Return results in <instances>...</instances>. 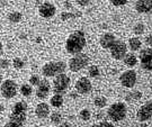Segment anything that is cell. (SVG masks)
Instances as JSON below:
<instances>
[{
	"instance_id": "cell-31",
	"label": "cell",
	"mask_w": 152,
	"mask_h": 127,
	"mask_svg": "<svg viewBox=\"0 0 152 127\" xmlns=\"http://www.w3.org/2000/svg\"><path fill=\"white\" fill-rule=\"evenodd\" d=\"M73 18H77L76 17V14H73V12H62L61 14V19L62 20H69V19H73Z\"/></svg>"
},
{
	"instance_id": "cell-39",
	"label": "cell",
	"mask_w": 152,
	"mask_h": 127,
	"mask_svg": "<svg viewBox=\"0 0 152 127\" xmlns=\"http://www.w3.org/2000/svg\"><path fill=\"white\" fill-rule=\"evenodd\" d=\"M5 127H20V126H18L17 124H15V123H12V122H8L5 125Z\"/></svg>"
},
{
	"instance_id": "cell-26",
	"label": "cell",
	"mask_w": 152,
	"mask_h": 127,
	"mask_svg": "<svg viewBox=\"0 0 152 127\" xmlns=\"http://www.w3.org/2000/svg\"><path fill=\"white\" fill-rule=\"evenodd\" d=\"M50 119H51L52 124H54V125H59V124H61V122H62V115H61L60 112L55 111V112H52V114H51Z\"/></svg>"
},
{
	"instance_id": "cell-41",
	"label": "cell",
	"mask_w": 152,
	"mask_h": 127,
	"mask_svg": "<svg viewBox=\"0 0 152 127\" xmlns=\"http://www.w3.org/2000/svg\"><path fill=\"white\" fill-rule=\"evenodd\" d=\"M64 6H65V8H72V5H71L70 2H68V1L64 2Z\"/></svg>"
},
{
	"instance_id": "cell-7",
	"label": "cell",
	"mask_w": 152,
	"mask_h": 127,
	"mask_svg": "<svg viewBox=\"0 0 152 127\" xmlns=\"http://www.w3.org/2000/svg\"><path fill=\"white\" fill-rule=\"evenodd\" d=\"M110 55L115 60H123L124 56L127 53V49H126V44L124 42H122L120 39H116L114 44L110 46Z\"/></svg>"
},
{
	"instance_id": "cell-46",
	"label": "cell",
	"mask_w": 152,
	"mask_h": 127,
	"mask_svg": "<svg viewBox=\"0 0 152 127\" xmlns=\"http://www.w3.org/2000/svg\"><path fill=\"white\" fill-rule=\"evenodd\" d=\"M140 127H149L147 125V124H141V125H140Z\"/></svg>"
},
{
	"instance_id": "cell-17",
	"label": "cell",
	"mask_w": 152,
	"mask_h": 127,
	"mask_svg": "<svg viewBox=\"0 0 152 127\" xmlns=\"http://www.w3.org/2000/svg\"><path fill=\"white\" fill-rule=\"evenodd\" d=\"M139 57H140V61H141V63L152 60V49H150V47L142 49V50L140 51Z\"/></svg>"
},
{
	"instance_id": "cell-34",
	"label": "cell",
	"mask_w": 152,
	"mask_h": 127,
	"mask_svg": "<svg viewBox=\"0 0 152 127\" xmlns=\"http://www.w3.org/2000/svg\"><path fill=\"white\" fill-rule=\"evenodd\" d=\"M141 66H142V69H144V70H147V71H152V60L141 63Z\"/></svg>"
},
{
	"instance_id": "cell-45",
	"label": "cell",
	"mask_w": 152,
	"mask_h": 127,
	"mask_svg": "<svg viewBox=\"0 0 152 127\" xmlns=\"http://www.w3.org/2000/svg\"><path fill=\"white\" fill-rule=\"evenodd\" d=\"M70 97L71 98H77V94H70Z\"/></svg>"
},
{
	"instance_id": "cell-38",
	"label": "cell",
	"mask_w": 152,
	"mask_h": 127,
	"mask_svg": "<svg viewBox=\"0 0 152 127\" xmlns=\"http://www.w3.org/2000/svg\"><path fill=\"white\" fill-rule=\"evenodd\" d=\"M145 43H147L149 46H152V34H150L149 36H147V38H145Z\"/></svg>"
},
{
	"instance_id": "cell-1",
	"label": "cell",
	"mask_w": 152,
	"mask_h": 127,
	"mask_svg": "<svg viewBox=\"0 0 152 127\" xmlns=\"http://www.w3.org/2000/svg\"><path fill=\"white\" fill-rule=\"evenodd\" d=\"M86 46V35L82 30H76L68 37L65 42V50L70 54H78Z\"/></svg>"
},
{
	"instance_id": "cell-22",
	"label": "cell",
	"mask_w": 152,
	"mask_h": 127,
	"mask_svg": "<svg viewBox=\"0 0 152 127\" xmlns=\"http://www.w3.org/2000/svg\"><path fill=\"white\" fill-rule=\"evenodd\" d=\"M14 112H22V111H27V104L25 101H18L12 107Z\"/></svg>"
},
{
	"instance_id": "cell-21",
	"label": "cell",
	"mask_w": 152,
	"mask_h": 127,
	"mask_svg": "<svg viewBox=\"0 0 152 127\" xmlns=\"http://www.w3.org/2000/svg\"><path fill=\"white\" fill-rule=\"evenodd\" d=\"M19 91H20V94H22L24 97H29V96H32V94H33V88L31 84L24 83V84L20 86Z\"/></svg>"
},
{
	"instance_id": "cell-42",
	"label": "cell",
	"mask_w": 152,
	"mask_h": 127,
	"mask_svg": "<svg viewBox=\"0 0 152 127\" xmlns=\"http://www.w3.org/2000/svg\"><path fill=\"white\" fill-rule=\"evenodd\" d=\"M2 53H4V46H2V43L0 42V56L2 55Z\"/></svg>"
},
{
	"instance_id": "cell-11",
	"label": "cell",
	"mask_w": 152,
	"mask_h": 127,
	"mask_svg": "<svg viewBox=\"0 0 152 127\" xmlns=\"http://www.w3.org/2000/svg\"><path fill=\"white\" fill-rule=\"evenodd\" d=\"M55 11L56 8L51 2H44L38 7V14L43 18H52L55 15Z\"/></svg>"
},
{
	"instance_id": "cell-29",
	"label": "cell",
	"mask_w": 152,
	"mask_h": 127,
	"mask_svg": "<svg viewBox=\"0 0 152 127\" xmlns=\"http://www.w3.org/2000/svg\"><path fill=\"white\" fill-rule=\"evenodd\" d=\"M90 117H91V112H90V110L87 109V108H85V109H82V110L80 111V118H81L82 120L87 122V120L90 119Z\"/></svg>"
},
{
	"instance_id": "cell-16",
	"label": "cell",
	"mask_w": 152,
	"mask_h": 127,
	"mask_svg": "<svg viewBox=\"0 0 152 127\" xmlns=\"http://www.w3.org/2000/svg\"><path fill=\"white\" fill-rule=\"evenodd\" d=\"M26 119H27V111H22V112H14L12 111L9 122L15 123L18 126H22L23 124H25Z\"/></svg>"
},
{
	"instance_id": "cell-30",
	"label": "cell",
	"mask_w": 152,
	"mask_h": 127,
	"mask_svg": "<svg viewBox=\"0 0 152 127\" xmlns=\"http://www.w3.org/2000/svg\"><path fill=\"white\" fill-rule=\"evenodd\" d=\"M12 65H14V67L17 69V70H20V69L24 67L25 63H24V61H23L20 57H15L14 61H12Z\"/></svg>"
},
{
	"instance_id": "cell-3",
	"label": "cell",
	"mask_w": 152,
	"mask_h": 127,
	"mask_svg": "<svg viewBox=\"0 0 152 127\" xmlns=\"http://www.w3.org/2000/svg\"><path fill=\"white\" fill-rule=\"evenodd\" d=\"M109 119L113 122H121L126 117V106L124 102H115L107 110Z\"/></svg>"
},
{
	"instance_id": "cell-35",
	"label": "cell",
	"mask_w": 152,
	"mask_h": 127,
	"mask_svg": "<svg viewBox=\"0 0 152 127\" xmlns=\"http://www.w3.org/2000/svg\"><path fill=\"white\" fill-rule=\"evenodd\" d=\"M90 127H115L112 123L108 122H102V123H98V124H94L92 126Z\"/></svg>"
},
{
	"instance_id": "cell-33",
	"label": "cell",
	"mask_w": 152,
	"mask_h": 127,
	"mask_svg": "<svg viewBox=\"0 0 152 127\" xmlns=\"http://www.w3.org/2000/svg\"><path fill=\"white\" fill-rule=\"evenodd\" d=\"M109 2L112 4V5H114V6H124V5H126L127 4V1L129 0H108Z\"/></svg>"
},
{
	"instance_id": "cell-12",
	"label": "cell",
	"mask_w": 152,
	"mask_h": 127,
	"mask_svg": "<svg viewBox=\"0 0 152 127\" xmlns=\"http://www.w3.org/2000/svg\"><path fill=\"white\" fill-rule=\"evenodd\" d=\"M51 91V86L48 80H41L36 88V97L38 99H45Z\"/></svg>"
},
{
	"instance_id": "cell-37",
	"label": "cell",
	"mask_w": 152,
	"mask_h": 127,
	"mask_svg": "<svg viewBox=\"0 0 152 127\" xmlns=\"http://www.w3.org/2000/svg\"><path fill=\"white\" fill-rule=\"evenodd\" d=\"M77 4L79 6H82V7H85V6H88L90 4V0H77Z\"/></svg>"
},
{
	"instance_id": "cell-44",
	"label": "cell",
	"mask_w": 152,
	"mask_h": 127,
	"mask_svg": "<svg viewBox=\"0 0 152 127\" xmlns=\"http://www.w3.org/2000/svg\"><path fill=\"white\" fill-rule=\"evenodd\" d=\"M4 110H5V107H4L2 104H0V111H4Z\"/></svg>"
},
{
	"instance_id": "cell-13",
	"label": "cell",
	"mask_w": 152,
	"mask_h": 127,
	"mask_svg": "<svg viewBox=\"0 0 152 127\" xmlns=\"http://www.w3.org/2000/svg\"><path fill=\"white\" fill-rule=\"evenodd\" d=\"M116 41V37L114 36V34L112 33H105L102 35V37L99 38V44L100 46L105 49V50H109L110 46L114 44V42Z\"/></svg>"
},
{
	"instance_id": "cell-14",
	"label": "cell",
	"mask_w": 152,
	"mask_h": 127,
	"mask_svg": "<svg viewBox=\"0 0 152 127\" xmlns=\"http://www.w3.org/2000/svg\"><path fill=\"white\" fill-rule=\"evenodd\" d=\"M135 10L140 14H148L152 10V0H137L135 2Z\"/></svg>"
},
{
	"instance_id": "cell-43",
	"label": "cell",
	"mask_w": 152,
	"mask_h": 127,
	"mask_svg": "<svg viewBox=\"0 0 152 127\" xmlns=\"http://www.w3.org/2000/svg\"><path fill=\"white\" fill-rule=\"evenodd\" d=\"M60 127H71V125L69 123H63V124H61Z\"/></svg>"
},
{
	"instance_id": "cell-6",
	"label": "cell",
	"mask_w": 152,
	"mask_h": 127,
	"mask_svg": "<svg viewBox=\"0 0 152 127\" xmlns=\"http://www.w3.org/2000/svg\"><path fill=\"white\" fill-rule=\"evenodd\" d=\"M70 86V78L64 73H61L59 75H56L53 82V89H54L55 94H63L66 91V89Z\"/></svg>"
},
{
	"instance_id": "cell-27",
	"label": "cell",
	"mask_w": 152,
	"mask_h": 127,
	"mask_svg": "<svg viewBox=\"0 0 152 127\" xmlns=\"http://www.w3.org/2000/svg\"><path fill=\"white\" fill-rule=\"evenodd\" d=\"M88 73L91 78H98L100 74V71H99V67L97 65H91L88 70Z\"/></svg>"
},
{
	"instance_id": "cell-19",
	"label": "cell",
	"mask_w": 152,
	"mask_h": 127,
	"mask_svg": "<svg viewBox=\"0 0 152 127\" xmlns=\"http://www.w3.org/2000/svg\"><path fill=\"white\" fill-rule=\"evenodd\" d=\"M141 41L137 38V37H132L130 38L129 41V47L131 49V51H133V52H135V51H139L141 49Z\"/></svg>"
},
{
	"instance_id": "cell-20",
	"label": "cell",
	"mask_w": 152,
	"mask_h": 127,
	"mask_svg": "<svg viewBox=\"0 0 152 127\" xmlns=\"http://www.w3.org/2000/svg\"><path fill=\"white\" fill-rule=\"evenodd\" d=\"M51 105L53 106V107H56V108H59L61 106L63 105V97H62V94H55L52 98H51Z\"/></svg>"
},
{
	"instance_id": "cell-28",
	"label": "cell",
	"mask_w": 152,
	"mask_h": 127,
	"mask_svg": "<svg viewBox=\"0 0 152 127\" xmlns=\"http://www.w3.org/2000/svg\"><path fill=\"white\" fill-rule=\"evenodd\" d=\"M145 30V27L142 22H139V24H135L134 27H133V32L136 34V35H142Z\"/></svg>"
},
{
	"instance_id": "cell-40",
	"label": "cell",
	"mask_w": 152,
	"mask_h": 127,
	"mask_svg": "<svg viewBox=\"0 0 152 127\" xmlns=\"http://www.w3.org/2000/svg\"><path fill=\"white\" fill-rule=\"evenodd\" d=\"M6 5H7V0H0V8L5 7Z\"/></svg>"
},
{
	"instance_id": "cell-8",
	"label": "cell",
	"mask_w": 152,
	"mask_h": 127,
	"mask_svg": "<svg viewBox=\"0 0 152 127\" xmlns=\"http://www.w3.org/2000/svg\"><path fill=\"white\" fill-rule=\"evenodd\" d=\"M136 79H137L136 72L134 70H127L121 74L120 81L125 88H133L136 83Z\"/></svg>"
},
{
	"instance_id": "cell-36",
	"label": "cell",
	"mask_w": 152,
	"mask_h": 127,
	"mask_svg": "<svg viewBox=\"0 0 152 127\" xmlns=\"http://www.w3.org/2000/svg\"><path fill=\"white\" fill-rule=\"evenodd\" d=\"M8 67H9V61L8 60H6V59L0 60V69L5 70V69H8Z\"/></svg>"
},
{
	"instance_id": "cell-9",
	"label": "cell",
	"mask_w": 152,
	"mask_h": 127,
	"mask_svg": "<svg viewBox=\"0 0 152 127\" xmlns=\"http://www.w3.org/2000/svg\"><path fill=\"white\" fill-rule=\"evenodd\" d=\"M136 117L139 122L141 123L147 122L150 118H152V101H148L147 104L141 106L136 112Z\"/></svg>"
},
{
	"instance_id": "cell-4",
	"label": "cell",
	"mask_w": 152,
	"mask_h": 127,
	"mask_svg": "<svg viewBox=\"0 0 152 127\" xmlns=\"http://www.w3.org/2000/svg\"><path fill=\"white\" fill-rule=\"evenodd\" d=\"M89 63V57L87 54L83 53H78L73 57H71L69 61V69L72 72H79L83 67H86Z\"/></svg>"
},
{
	"instance_id": "cell-18",
	"label": "cell",
	"mask_w": 152,
	"mask_h": 127,
	"mask_svg": "<svg viewBox=\"0 0 152 127\" xmlns=\"http://www.w3.org/2000/svg\"><path fill=\"white\" fill-rule=\"evenodd\" d=\"M123 60H124L125 64L127 66H130V67L135 66L136 63H137V57H136L135 54H133V53H126V55L124 56Z\"/></svg>"
},
{
	"instance_id": "cell-5",
	"label": "cell",
	"mask_w": 152,
	"mask_h": 127,
	"mask_svg": "<svg viewBox=\"0 0 152 127\" xmlns=\"http://www.w3.org/2000/svg\"><path fill=\"white\" fill-rule=\"evenodd\" d=\"M18 91V86L15 81L12 80H5L1 82L0 86V92L2 94V97L6 99H11L17 94Z\"/></svg>"
},
{
	"instance_id": "cell-32",
	"label": "cell",
	"mask_w": 152,
	"mask_h": 127,
	"mask_svg": "<svg viewBox=\"0 0 152 127\" xmlns=\"http://www.w3.org/2000/svg\"><path fill=\"white\" fill-rule=\"evenodd\" d=\"M39 81H41V78L38 77L37 74H33V75H31V78H29V84L31 86H38V83H39Z\"/></svg>"
},
{
	"instance_id": "cell-10",
	"label": "cell",
	"mask_w": 152,
	"mask_h": 127,
	"mask_svg": "<svg viewBox=\"0 0 152 127\" xmlns=\"http://www.w3.org/2000/svg\"><path fill=\"white\" fill-rule=\"evenodd\" d=\"M91 89H92V84L87 77H81L77 80L76 90L78 94H87L91 91Z\"/></svg>"
},
{
	"instance_id": "cell-2",
	"label": "cell",
	"mask_w": 152,
	"mask_h": 127,
	"mask_svg": "<svg viewBox=\"0 0 152 127\" xmlns=\"http://www.w3.org/2000/svg\"><path fill=\"white\" fill-rule=\"evenodd\" d=\"M65 69H66V63L64 62H49L42 67V74L46 78L56 77L61 73H64Z\"/></svg>"
},
{
	"instance_id": "cell-25",
	"label": "cell",
	"mask_w": 152,
	"mask_h": 127,
	"mask_svg": "<svg viewBox=\"0 0 152 127\" xmlns=\"http://www.w3.org/2000/svg\"><path fill=\"white\" fill-rule=\"evenodd\" d=\"M142 98V92L140 91H131L126 94V100L127 101H132V100H139Z\"/></svg>"
},
{
	"instance_id": "cell-24",
	"label": "cell",
	"mask_w": 152,
	"mask_h": 127,
	"mask_svg": "<svg viewBox=\"0 0 152 127\" xmlns=\"http://www.w3.org/2000/svg\"><path fill=\"white\" fill-rule=\"evenodd\" d=\"M94 105L96 106L97 108H105L107 106V99L100 96V97H96L95 100H94Z\"/></svg>"
},
{
	"instance_id": "cell-15",
	"label": "cell",
	"mask_w": 152,
	"mask_h": 127,
	"mask_svg": "<svg viewBox=\"0 0 152 127\" xmlns=\"http://www.w3.org/2000/svg\"><path fill=\"white\" fill-rule=\"evenodd\" d=\"M35 114L38 118L43 119V118H46L49 117L50 115V106L46 104V102H39L36 108H35Z\"/></svg>"
},
{
	"instance_id": "cell-47",
	"label": "cell",
	"mask_w": 152,
	"mask_h": 127,
	"mask_svg": "<svg viewBox=\"0 0 152 127\" xmlns=\"http://www.w3.org/2000/svg\"><path fill=\"white\" fill-rule=\"evenodd\" d=\"M2 81H4V80H2V74H1V73H0V83L2 82Z\"/></svg>"
},
{
	"instance_id": "cell-23",
	"label": "cell",
	"mask_w": 152,
	"mask_h": 127,
	"mask_svg": "<svg viewBox=\"0 0 152 127\" xmlns=\"http://www.w3.org/2000/svg\"><path fill=\"white\" fill-rule=\"evenodd\" d=\"M22 18H23V15L22 12H19V11H12V12H10L8 15V19L11 22H19L22 20Z\"/></svg>"
}]
</instances>
